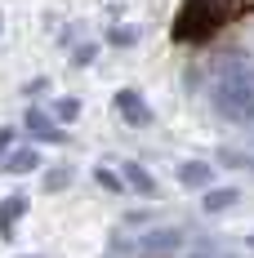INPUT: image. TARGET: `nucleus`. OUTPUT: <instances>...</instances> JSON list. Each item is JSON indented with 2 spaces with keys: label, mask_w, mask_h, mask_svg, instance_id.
Segmentation results:
<instances>
[{
  "label": "nucleus",
  "mask_w": 254,
  "mask_h": 258,
  "mask_svg": "<svg viewBox=\"0 0 254 258\" xmlns=\"http://www.w3.org/2000/svg\"><path fill=\"white\" fill-rule=\"evenodd\" d=\"M170 40L192 62L214 67L236 103L254 107V0H183Z\"/></svg>",
  "instance_id": "1"
}]
</instances>
